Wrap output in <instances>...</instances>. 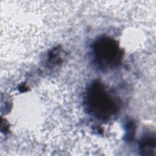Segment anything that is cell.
<instances>
[{
  "instance_id": "3",
  "label": "cell",
  "mask_w": 156,
  "mask_h": 156,
  "mask_svg": "<svg viewBox=\"0 0 156 156\" xmlns=\"http://www.w3.org/2000/svg\"><path fill=\"white\" fill-rule=\"evenodd\" d=\"M155 136L152 135H146L140 142V149L143 155H154L155 148Z\"/></svg>"
},
{
  "instance_id": "2",
  "label": "cell",
  "mask_w": 156,
  "mask_h": 156,
  "mask_svg": "<svg viewBox=\"0 0 156 156\" xmlns=\"http://www.w3.org/2000/svg\"><path fill=\"white\" fill-rule=\"evenodd\" d=\"M93 53L96 63L105 69L116 67L122 58V52L115 39L102 37L93 43Z\"/></svg>"
},
{
  "instance_id": "1",
  "label": "cell",
  "mask_w": 156,
  "mask_h": 156,
  "mask_svg": "<svg viewBox=\"0 0 156 156\" xmlns=\"http://www.w3.org/2000/svg\"><path fill=\"white\" fill-rule=\"evenodd\" d=\"M85 102L88 112L95 118L107 121L118 111L119 105L115 98L99 81H94L87 88Z\"/></svg>"
}]
</instances>
